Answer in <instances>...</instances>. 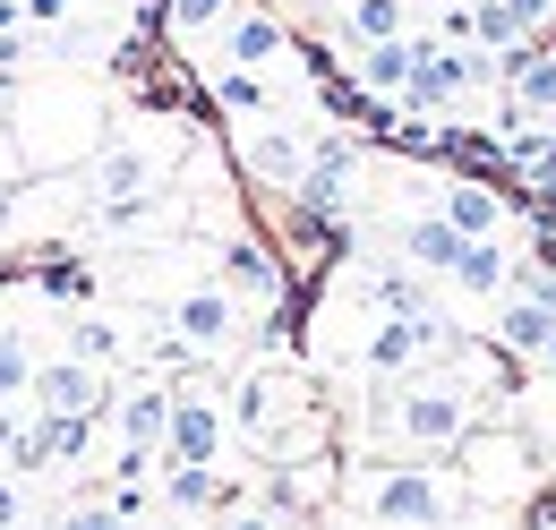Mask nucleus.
Returning <instances> with one entry per match:
<instances>
[{
    "label": "nucleus",
    "instance_id": "17",
    "mask_svg": "<svg viewBox=\"0 0 556 530\" xmlns=\"http://www.w3.org/2000/svg\"><path fill=\"white\" fill-rule=\"evenodd\" d=\"M437 214H445L463 240H471V231H505V198L480 189V180H445V189H437Z\"/></svg>",
    "mask_w": 556,
    "mask_h": 530
},
{
    "label": "nucleus",
    "instance_id": "11",
    "mask_svg": "<svg viewBox=\"0 0 556 530\" xmlns=\"http://www.w3.org/2000/svg\"><path fill=\"white\" fill-rule=\"evenodd\" d=\"M428 282L437 274H419V265H377V274H359V308L368 317H437Z\"/></svg>",
    "mask_w": 556,
    "mask_h": 530
},
{
    "label": "nucleus",
    "instance_id": "13",
    "mask_svg": "<svg viewBox=\"0 0 556 530\" xmlns=\"http://www.w3.org/2000/svg\"><path fill=\"white\" fill-rule=\"evenodd\" d=\"M240 163L257 172V180H275V189H300V172H308V146L291 129H240Z\"/></svg>",
    "mask_w": 556,
    "mask_h": 530
},
{
    "label": "nucleus",
    "instance_id": "8",
    "mask_svg": "<svg viewBox=\"0 0 556 530\" xmlns=\"http://www.w3.org/2000/svg\"><path fill=\"white\" fill-rule=\"evenodd\" d=\"M223 291L240 300V317L257 308V317H275L282 308V265H275V249L266 240H231L223 249Z\"/></svg>",
    "mask_w": 556,
    "mask_h": 530
},
{
    "label": "nucleus",
    "instance_id": "6",
    "mask_svg": "<svg viewBox=\"0 0 556 530\" xmlns=\"http://www.w3.org/2000/svg\"><path fill=\"white\" fill-rule=\"evenodd\" d=\"M437 342H445L437 317H368V333H359V377L386 386V377H403L412 359H428Z\"/></svg>",
    "mask_w": 556,
    "mask_h": 530
},
{
    "label": "nucleus",
    "instance_id": "7",
    "mask_svg": "<svg viewBox=\"0 0 556 530\" xmlns=\"http://www.w3.org/2000/svg\"><path fill=\"white\" fill-rule=\"evenodd\" d=\"M26 402H43V411H112V386H103V368H86V359H43L35 377H26Z\"/></svg>",
    "mask_w": 556,
    "mask_h": 530
},
{
    "label": "nucleus",
    "instance_id": "18",
    "mask_svg": "<svg viewBox=\"0 0 556 530\" xmlns=\"http://www.w3.org/2000/svg\"><path fill=\"white\" fill-rule=\"evenodd\" d=\"M163 411H172V386H129L121 394V454H154L163 445Z\"/></svg>",
    "mask_w": 556,
    "mask_h": 530
},
{
    "label": "nucleus",
    "instance_id": "26",
    "mask_svg": "<svg viewBox=\"0 0 556 530\" xmlns=\"http://www.w3.org/2000/svg\"><path fill=\"white\" fill-rule=\"evenodd\" d=\"M26 377H35V351H26V333L0 326V402H26Z\"/></svg>",
    "mask_w": 556,
    "mask_h": 530
},
{
    "label": "nucleus",
    "instance_id": "28",
    "mask_svg": "<svg viewBox=\"0 0 556 530\" xmlns=\"http://www.w3.org/2000/svg\"><path fill=\"white\" fill-rule=\"evenodd\" d=\"M70 9H77V0H17L26 26H70Z\"/></svg>",
    "mask_w": 556,
    "mask_h": 530
},
{
    "label": "nucleus",
    "instance_id": "16",
    "mask_svg": "<svg viewBox=\"0 0 556 530\" xmlns=\"http://www.w3.org/2000/svg\"><path fill=\"white\" fill-rule=\"evenodd\" d=\"M275 419H282V377H240V386H231V437L266 445Z\"/></svg>",
    "mask_w": 556,
    "mask_h": 530
},
{
    "label": "nucleus",
    "instance_id": "25",
    "mask_svg": "<svg viewBox=\"0 0 556 530\" xmlns=\"http://www.w3.org/2000/svg\"><path fill=\"white\" fill-rule=\"evenodd\" d=\"M231 17V0H163V35H214Z\"/></svg>",
    "mask_w": 556,
    "mask_h": 530
},
{
    "label": "nucleus",
    "instance_id": "3",
    "mask_svg": "<svg viewBox=\"0 0 556 530\" xmlns=\"http://www.w3.org/2000/svg\"><path fill=\"white\" fill-rule=\"evenodd\" d=\"M351 514H368V522H454V514H471V496L445 463H386L351 488Z\"/></svg>",
    "mask_w": 556,
    "mask_h": 530
},
{
    "label": "nucleus",
    "instance_id": "24",
    "mask_svg": "<svg viewBox=\"0 0 556 530\" xmlns=\"http://www.w3.org/2000/svg\"><path fill=\"white\" fill-rule=\"evenodd\" d=\"M403 26H412L403 0H351V35H359V43H386V35H403Z\"/></svg>",
    "mask_w": 556,
    "mask_h": 530
},
{
    "label": "nucleus",
    "instance_id": "4",
    "mask_svg": "<svg viewBox=\"0 0 556 530\" xmlns=\"http://www.w3.org/2000/svg\"><path fill=\"white\" fill-rule=\"evenodd\" d=\"M488 77V61L480 52H445V43H419V61H412V77H403V112H419V121H437L445 103H463L471 86Z\"/></svg>",
    "mask_w": 556,
    "mask_h": 530
},
{
    "label": "nucleus",
    "instance_id": "19",
    "mask_svg": "<svg viewBox=\"0 0 556 530\" xmlns=\"http://www.w3.org/2000/svg\"><path fill=\"white\" fill-rule=\"evenodd\" d=\"M548 326H556V308H548V300H540V291H514V300H505V317H496V342H505L514 359H540Z\"/></svg>",
    "mask_w": 556,
    "mask_h": 530
},
{
    "label": "nucleus",
    "instance_id": "10",
    "mask_svg": "<svg viewBox=\"0 0 556 530\" xmlns=\"http://www.w3.org/2000/svg\"><path fill=\"white\" fill-rule=\"evenodd\" d=\"M445 282L454 291H471V300H496V291H514V249H505V231H471L454 265H445Z\"/></svg>",
    "mask_w": 556,
    "mask_h": 530
},
{
    "label": "nucleus",
    "instance_id": "14",
    "mask_svg": "<svg viewBox=\"0 0 556 530\" xmlns=\"http://www.w3.org/2000/svg\"><path fill=\"white\" fill-rule=\"evenodd\" d=\"M214 103H223V121H275L282 112L275 86H266V68H240V61L214 68Z\"/></svg>",
    "mask_w": 556,
    "mask_h": 530
},
{
    "label": "nucleus",
    "instance_id": "27",
    "mask_svg": "<svg viewBox=\"0 0 556 530\" xmlns=\"http://www.w3.org/2000/svg\"><path fill=\"white\" fill-rule=\"evenodd\" d=\"M26 514H35V496L17 488V470L0 463V522H26Z\"/></svg>",
    "mask_w": 556,
    "mask_h": 530
},
{
    "label": "nucleus",
    "instance_id": "15",
    "mask_svg": "<svg viewBox=\"0 0 556 530\" xmlns=\"http://www.w3.org/2000/svg\"><path fill=\"white\" fill-rule=\"evenodd\" d=\"M394 249H403L419 274H437V282H445V265H454V249H463V231H454L445 214H412V223L394 231Z\"/></svg>",
    "mask_w": 556,
    "mask_h": 530
},
{
    "label": "nucleus",
    "instance_id": "30",
    "mask_svg": "<svg viewBox=\"0 0 556 530\" xmlns=\"http://www.w3.org/2000/svg\"><path fill=\"white\" fill-rule=\"evenodd\" d=\"M9 428H17V402H0V445H9Z\"/></svg>",
    "mask_w": 556,
    "mask_h": 530
},
{
    "label": "nucleus",
    "instance_id": "21",
    "mask_svg": "<svg viewBox=\"0 0 556 530\" xmlns=\"http://www.w3.org/2000/svg\"><path fill=\"white\" fill-rule=\"evenodd\" d=\"M223 496H231V488H223L214 463H163V505H172V514H206Z\"/></svg>",
    "mask_w": 556,
    "mask_h": 530
},
{
    "label": "nucleus",
    "instance_id": "29",
    "mask_svg": "<svg viewBox=\"0 0 556 530\" xmlns=\"http://www.w3.org/2000/svg\"><path fill=\"white\" fill-rule=\"evenodd\" d=\"M9 223H17V189H0V231H9Z\"/></svg>",
    "mask_w": 556,
    "mask_h": 530
},
{
    "label": "nucleus",
    "instance_id": "22",
    "mask_svg": "<svg viewBox=\"0 0 556 530\" xmlns=\"http://www.w3.org/2000/svg\"><path fill=\"white\" fill-rule=\"evenodd\" d=\"M146 180H154V154H146V146H103V154H94V189H103V198H129Z\"/></svg>",
    "mask_w": 556,
    "mask_h": 530
},
{
    "label": "nucleus",
    "instance_id": "32",
    "mask_svg": "<svg viewBox=\"0 0 556 530\" xmlns=\"http://www.w3.org/2000/svg\"><path fill=\"white\" fill-rule=\"evenodd\" d=\"M437 9H445V0H437Z\"/></svg>",
    "mask_w": 556,
    "mask_h": 530
},
{
    "label": "nucleus",
    "instance_id": "20",
    "mask_svg": "<svg viewBox=\"0 0 556 530\" xmlns=\"http://www.w3.org/2000/svg\"><path fill=\"white\" fill-rule=\"evenodd\" d=\"M412 61H419V35H386V43H359V86L368 94H403V77H412Z\"/></svg>",
    "mask_w": 556,
    "mask_h": 530
},
{
    "label": "nucleus",
    "instance_id": "12",
    "mask_svg": "<svg viewBox=\"0 0 556 530\" xmlns=\"http://www.w3.org/2000/svg\"><path fill=\"white\" fill-rule=\"evenodd\" d=\"M282 52H291L282 17H266V9H240V0H231V17H223V61H240V68H275Z\"/></svg>",
    "mask_w": 556,
    "mask_h": 530
},
{
    "label": "nucleus",
    "instance_id": "31",
    "mask_svg": "<svg viewBox=\"0 0 556 530\" xmlns=\"http://www.w3.org/2000/svg\"><path fill=\"white\" fill-rule=\"evenodd\" d=\"M548 52H556V35H548Z\"/></svg>",
    "mask_w": 556,
    "mask_h": 530
},
{
    "label": "nucleus",
    "instance_id": "23",
    "mask_svg": "<svg viewBox=\"0 0 556 530\" xmlns=\"http://www.w3.org/2000/svg\"><path fill=\"white\" fill-rule=\"evenodd\" d=\"M70 351L86 359V368H112L129 342H121V326H112V317H77V326H70Z\"/></svg>",
    "mask_w": 556,
    "mask_h": 530
},
{
    "label": "nucleus",
    "instance_id": "5",
    "mask_svg": "<svg viewBox=\"0 0 556 530\" xmlns=\"http://www.w3.org/2000/svg\"><path fill=\"white\" fill-rule=\"evenodd\" d=\"M223 437H231V419H223L198 386H172V411H163V445H154V463H223Z\"/></svg>",
    "mask_w": 556,
    "mask_h": 530
},
{
    "label": "nucleus",
    "instance_id": "2",
    "mask_svg": "<svg viewBox=\"0 0 556 530\" xmlns=\"http://www.w3.org/2000/svg\"><path fill=\"white\" fill-rule=\"evenodd\" d=\"M445 454H454L445 470L463 479L471 505H522V496L540 488V470H548V463H540V445H531V428H480V419H471Z\"/></svg>",
    "mask_w": 556,
    "mask_h": 530
},
{
    "label": "nucleus",
    "instance_id": "1",
    "mask_svg": "<svg viewBox=\"0 0 556 530\" xmlns=\"http://www.w3.org/2000/svg\"><path fill=\"white\" fill-rule=\"evenodd\" d=\"M386 386H394V402H386V437L412 445V454H445V445L480 419V394H471L463 368H428V359H412V368L386 377Z\"/></svg>",
    "mask_w": 556,
    "mask_h": 530
},
{
    "label": "nucleus",
    "instance_id": "9",
    "mask_svg": "<svg viewBox=\"0 0 556 530\" xmlns=\"http://www.w3.org/2000/svg\"><path fill=\"white\" fill-rule=\"evenodd\" d=\"M172 333H180V342H198V351H223V342L240 333V300H231L223 282H198V291H180V300H172Z\"/></svg>",
    "mask_w": 556,
    "mask_h": 530
}]
</instances>
